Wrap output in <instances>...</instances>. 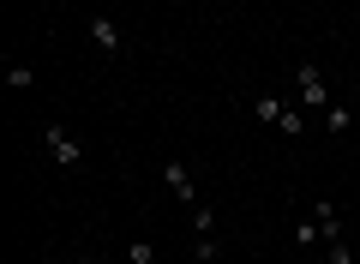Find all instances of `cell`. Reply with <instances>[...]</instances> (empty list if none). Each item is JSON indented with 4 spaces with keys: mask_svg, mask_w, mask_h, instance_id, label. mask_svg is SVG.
Wrapping results in <instances>:
<instances>
[{
    "mask_svg": "<svg viewBox=\"0 0 360 264\" xmlns=\"http://www.w3.org/2000/svg\"><path fill=\"white\" fill-rule=\"evenodd\" d=\"M193 252H198V264H217V258H222V246H217V234H198V246H193Z\"/></svg>",
    "mask_w": 360,
    "mask_h": 264,
    "instance_id": "9c48e42d",
    "label": "cell"
},
{
    "mask_svg": "<svg viewBox=\"0 0 360 264\" xmlns=\"http://www.w3.org/2000/svg\"><path fill=\"white\" fill-rule=\"evenodd\" d=\"M300 102L307 108H330V84H324L319 61H300Z\"/></svg>",
    "mask_w": 360,
    "mask_h": 264,
    "instance_id": "277c9868",
    "label": "cell"
},
{
    "mask_svg": "<svg viewBox=\"0 0 360 264\" xmlns=\"http://www.w3.org/2000/svg\"><path fill=\"white\" fill-rule=\"evenodd\" d=\"M90 49H96V54H108V61H115V54L127 49V37H120V25H115L108 13H96V18H90Z\"/></svg>",
    "mask_w": 360,
    "mask_h": 264,
    "instance_id": "3957f363",
    "label": "cell"
},
{
    "mask_svg": "<svg viewBox=\"0 0 360 264\" xmlns=\"http://www.w3.org/2000/svg\"><path fill=\"white\" fill-rule=\"evenodd\" d=\"M42 151L54 156V163L60 168H84V139H78V132H66V126H49V132H42Z\"/></svg>",
    "mask_w": 360,
    "mask_h": 264,
    "instance_id": "6da1fadb",
    "label": "cell"
},
{
    "mask_svg": "<svg viewBox=\"0 0 360 264\" xmlns=\"http://www.w3.org/2000/svg\"><path fill=\"white\" fill-rule=\"evenodd\" d=\"M324 126H330V132H348V108H342V102H330V108H324Z\"/></svg>",
    "mask_w": 360,
    "mask_h": 264,
    "instance_id": "7c38bea8",
    "label": "cell"
},
{
    "mask_svg": "<svg viewBox=\"0 0 360 264\" xmlns=\"http://www.w3.org/2000/svg\"><path fill=\"white\" fill-rule=\"evenodd\" d=\"M162 180H168V192H174V199L198 204V180H193V168L180 163V156H168V163H162Z\"/></svg>",
    "mask_w": 360,
    "mask_h": 264,
    "instance_id": "5b68a950",
    "label": "cell"
},
{
    "mask_svg": "<svg viewBox=\"0 0 360 264\" xmlns=\"http://www.w3.org/2000/svg\"><path fill=\"white\" fill-rule=\"evenodd\" d=\"M324 264H354V252H348V240H336V246H324Z\"/></svg>",
    "mask_w": 360,
    "mask_h": 264,
    "instance_id": "4fadbf2b",
    "label": "cell"
},
{
    "mask_svg": "<svg viewBox=\"0 0 360 264\" xmlns=\"http://www.w3.org/2000/svg\"><path fill=\"white\" fill-rule=\"evenodd\" d=\"M319 240H324V234H319V222H312V216H300V222H295V246L307 252V246H319Z\"/></svg>",
    "mask_w": 360,
    "mask_h": 264,
    "instance_id": "52a82bcc",
    "label": "cell"
},
{
    "mask_svg": "<svg viewBox=\"0 0 360 264\" xmlns=\"http://www.w3.org/2000/svg\"><path fill=\"white\" fill-rule=\"evenodd\" d=\"M6 84H13V90H30V84H37V73H30V66H6Z\"/></svg>",
    "mask_w": 360,
    "mask_h": 264,
    "instance_id": "8fae6325",
    "label": "cell"
},
{
    "mask_svg": "<svg viewBox=\"0 0 360 264\" xmlns=\"http://www.w3.org/2000/svg\"><path fill=\"white\" fill-rule=\"evenodd\" d=\"M72 264H103V252H78V258Z\"/></svg>",
    "mask_w": 360,
    "mask_h": 264,
    "instance_id": "5bb4252c",
    "label": "cell"
},
{
    "mask_svg": "<svg viewBox=\"0 0 360 264\" xmlns=\"http://www.w3.org/2000/svg\"><path fill=\"white\" fill-rule=\"evenodd\" d=\"M252 114H258L264 126H276V132H307L300 108H288V102H283V96H270V90H264V96H252Z\"/></svg>",
    "mask_w": 360,
    "mask_h": 264,
    "instance_id": "7a4b0ae2",
    "label": "cell"
},
{
    "mask_svg": "<svg viewBox=\"0 0 360 264\" xmlns=\"http://www.w3.org/2000/svg\"><path fill=\"white\" fill-rule=\"evenodd\" d=\"M312 222H319L324 246H336V240H348V222H342V210H336L330 199H319V204H312Z\"/></svg>",
    "mask_w": 360,
    "mask_h": 264,
    "instance_id": "8992f818",
    "label": "cell"
},
{
    "mask_svg": "<svg viewBox=\"0 0 360 264\" xmlns=\"http://www.w3.org/2000/svg\"><path fill=\"white\" fill-rule=\"evenodd\" d=\"M127 264H156V246H150V240H132V246H127Z\"/></svg>",
    "mask_w": 360,
    "mask_h": 264,
    "instance_id": "30bf717a",
    "label": "cell"
},
{
    "mask_svg": "<svg viewBox=\"0 0 360 264\" xmlns=\"http://www.w3.org/2000/svg\"><path fill=\"white\" fill-rule=\"evenodd\" d=\"M193 228H198V234H217V210H210V204H205V199H198V204H193Z\"/></svg>",
    "mask_w": 360,
    "mask_h": 264,
    "instance_id": "ba28073f",
    "label": "cell"
}]
</instances>
